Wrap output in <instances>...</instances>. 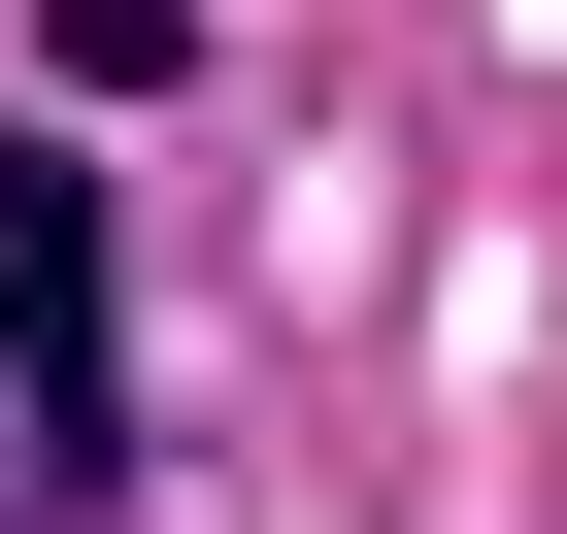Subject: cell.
I'll return each mask as SVG.
<instances>
[{
	"label": "cell",
	"mask_w": 567,
	"mask_h": 534,
	"mask_svg": "<svg viewBox=\"0 0 567 534\" xmlns=\"http://www.w3.org/2000/svg\"><path fill=\"white\" fill-rule=\"evenodd\" d=\"M0 401H34V468H134V234L68 134H0Z\"/></svg>",
	"instance_id": "cell-1"
},
{
	"label": "cell",
	"mask_w": 567,
	"mask_h": 534,
	"mask_svg": "<svg viewBox=\"0 0 567 534\" xmlns=\"http://www.w3.org/2000/svg\"><path fill=\"white\" fill-rule=\"evenodd\" d=\"M0 534H34V501H0Z\"/></svg>",
	"instance_id": "cell-3"
},
{
	"label": "cell",
	"mask_w": 567,
	"mask_h": 534,
	"mask_svg": "<svg viewBox=\"0 0 567 534\" xmlns=\"http://www.w3.org/2000/svg\"><path fill=\"white\" fill-rule=\"evenodd\" d=\"M34 34H68V101H167V68H200V0H34Z\"/></svg>",
	"instance_id": "cell-2"
}]
</instances>
